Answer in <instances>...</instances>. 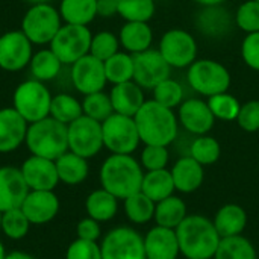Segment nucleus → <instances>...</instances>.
Here are the masks:
<instances>
[{"instance_id":"7","label":"nucleus","mask_w":259,"mask_h":259,"mask_svg":"<svg viewBox=\"0 0 259 259\" xmlns=\"http://www.w3.org/2000/svg\"><path fill=\"white\" fill-rule=\"evenodd\" d=\"M61 26L62 18L59 11L50 3L30 5L21 20L23 33L35 46L50 44Z\"/></svg>"},{"instance_id":"33","label":"nucleus","mask_w":259,"mask_h":259,"mask_svg":"<svg viewBox=\"0 0 259 259\" xmlns=\"http://www.w3.org/2000/svg\"><path fill=\"white\" fill-rule=\"evenodd\" d=\"M253 244L243 235L225 237L220 240L214 259H256Z\"/></svg>"},{"instance_id":"17","label":"nucleus","mask_w":259,"mask_h":259,"mask_svg":"<svg viewBox=\"0 0 259 259\" xmlns=\"http://www.w3.org/2000/svg\"><path fill=\"white\" fill-rule=\"evenodd\" d=\"M20 170L30 191H53L59 182L56 164L47 158L32 155L23 162Z\"/></svg>"},{"instance_id":"44","label":"nucleus","mask_w":259,"mask_h":259,"mask_svg":"<svg viewBox=\"0 0 259 259\" xmlns=\"http://www.w3.org/2000/svg\"><path fill=\"white\" fill-rule=\"evenodd\" d=\"M235 24L246 33L259 32V2L247 0L235 12Z\"/></svg>"},{"instance_id":"1","label":"nucleus","mask_w":259,"mask_h":259,"mask_svg":"<svg viewBox=\"0 0 259 259\" xmlns=\"http://www.w3.org/2000/svg\"><path fill=\"white\" fill-rule=\"evenodd\" d=\"M141 143L146 146H170L178 137L179 120L175 111L161 103L146 100L134 117Z\"/></svg>"},{"instance_id":"49","label":"nucleus","mask_w":259,"mask_h":259,"mask_svg":"<svg viewBox=\"0 0 259 259\" xmlns=\"http://www.w3.org/2000/svg\"><path fill=\"white\" fill-rule=\"evenodd\" d=\"M76 234H77V238L80 240H87V241H97L100 238V225L97 220L91 219V217H87L83 220H80L77 223V228H76Z\"/></svg>"},{"instance_id":"11","label":"nucleus","mask_w":259,"mask_h":259,"mask_svg":"<svg viewBox=\"0 0 259 259\" xmlns=\"http://www.w3.org/2000/svg\"><path fill=\"white\" fill-rule=\"evenodd\" d=\"M158 50L171 68H187L197 59V41L184 29L167 30Z\"/></svg>"},{"instance_id":"9","label":"nucleus","mask_w":259,"mask_h":259,"mask_svg":"<svg viewBox=\"0 0 259 259\" xmlns=\"http://www.w3.org/2000/svg\"><path fill=\"white\" fill-rule=\"evenodd\" d=\"M91 38L93 33L88 26L64 23L49 46L64 65H71L90 53Z\"/></svg>"},{"instance_id":"8","label":"nucleus","mask_w":259,"mask_h":259,"mask_svg":"<svg viewBox=\"0 0 259 259\" xmlns=\"http://www.w3.org/2000/svg\"><path fill=\"white\" fill-rule=\"evenodd\" d=\"M103 147L115 155H132L141 143L134 117L114 112L102 121Z\"/></svg>"},{"instance_id":"34","label":"nucleus","mask_w":259,"mask_h":259,"mask_svg":"<svg viewBox=\"0 0 259 259\" xmlns=\"http://www.w3.org/2000/svg\"><path fill=\"white\" fill-rule=\"evenodd\" d=\"M80 115H83L82 102H79L74 96L67 94V93H59L52 97L50 117H53L55 120L68 126L71 121L77 120Z\"/></svg>"},{"instance_id":"43","label":"nucleus","mask_w":259,"mask_h":259,"mask_svg":"<svg viewBox=\"0 0 259 259\" xmlns=\"http://www.w3.org/2000/svg\"><path fill=\"white\" fill-rule=\"evenodd\" d=\"M120 52V39L117 35H114L109 30H102L93 35L91 46H90V55L100 61L109 59L112 55Z\"/></svg>"},{"instance_id":"42","label":"nucleus","mask_w":259,"mask_h":259,"mask_svg":"<svg viewBox=\"0 0 259 259\" xmlns=\"http://www.w3.org/2000/svg\"><path fill=\"white\" fill-rule=\"evenodd\" d=\"M152 91H153V100L165 108L175 109L179 108L181 103L184 102V88L178 80L171 77L162 80Z\"/></svg>"},{"instance_id":"53","label":"nucleus","mask_w":259,"mask_h":259,"mask_svg":"<svg viewBox=\"0 0 259 259\" xmlns=\"http://www.w3.org/2000/svg\"><path fill=\"white\" fill-rule=\"evenodd\" d=\"M30 5H39V3H50V0H24Z\"/></svg>"},{"instance_id":"21","label":"nucleus","mask_w":259,"mask_h":259,"mask_svg":"<svg viewBox=\"0 0 259 259\" xmlns=\"http://www.w3.org/2000/svg\"><path fill=\"white\" fill-rule=\"evenodd\" d=\"M144 249L147 259H176L181 253L176 231L158 225L144 237Z\"/></svg>"},{"instance_id":"37","label":"nucleus","mask_w":259,"mask_h":259,"mask_svg":"<svg viewBox=\"0 0 259 259\" xmlns=\"http://www.w3.org/2000/svg\"><path fill=\"white\" fill-rule=\"evenodd\" d=\"M222 146L209 135H199L190 147V156L202 165H212L220 159Z\"/></svg>"},{"instance_id":"16","label":"nucleus","mask_w":259,"mask_h":259,"mask_svg":"<svg viewBox=\"0 0 259 259\" xmlns=\"http://www.w3.org/2000/svg\"><path fill=\"white\" fill-rule=\"evenodd\" d=\"M178 120L193 135H206L215 123V117L209 109L208 102L202 99H187L181 103Z\"/></svg>"},{"instance_id":"41","label":"nucleus","mask_w":259,"mask_h":259,"mask_svg":"<svg viewBox=\"0 0 259 259\" xmlns=\"http://www.w3.org/2000/svg\"><path fill=\"white\" fill-rule=\"evenodd\" d=\"M208 105H209V109L214 114L215 120L219 118L223 121H235L238 117L240 108H241L240 102L228 91L222 93V94H215L212 97H208Z\"/></svg>"},{"instance_id":"15","label":"nucleus","mask_w":259,"mask_h":259,"mask_svg":"<svg viewBox=\"0 0 259 259\" xmlns=\"http://www.w3.org/2000/svg\"><path fill=\"white\" fill-rule=\"evenodd\" d=\"M70 77L74 90L83 96L103 91L105 85L108 83L103 61L94 58L90 53L71 64Z\"/></svg>"},{"instance_id":"32","label":"nucleus","mask_w":259,"mask_h":259,"mask_svg":"<svg viewBox=\"0 0 259 259\" xmlns=\"http://www.w3.org/2000/svg\"><path fill=\"white\" fill-rule=\"evenodd\" d=\"M108 82L112 85L134 80V55L127 52H117L103 62Z\"/></svg>"},{"instance_id":"5","label":"nucleus","mask_w":259,"mask_h":259,"mask_svg":"<svg viewBox=\"0 0 259 259\" xmlns=\"http://www.w3.org/2000/svg\"><path fill=\"white\" fill-rule=\"evenodd\" d=\"M52 93L44 82L27 79L21 82L12 96V108L30 124L50 115Z\"/></svg>"},{"instance_id":"22","label":"nucleus","mask_w":259,"mask_h":259,"mask_svg":"<svg viewBox=\"0 0 259 259\" xmlns=\"http://www.w3.org/2000/svg\"><path fill=\"white\" fill-rule=\"evenodd\" d=\"M109 97L114 112L129 117H135V114L146 102L143 88L134 80L114 85L109 93Z\"/></svg>"},{"instance_id":"50","label":"nucleus","mask_w":259,"mask_h":259,"mask_svg":"<svg viewBox=\"0 0 259 259\" xmlns=\"http://www.w3.org/2000/svg\"><path fill=\"white\" fill-rule=\"evenodd\" d=\"M97 15L103 18L118 15V0H97Z\"/></svg>"},{"instance_id":"25","label":"nucleus","mask_w":259,"mask_h":259,"mask_svg":"<svg viewBox=\"0 0 259 259\" xmlns=\"http://www.w3.org/2000/svg\"><path fill=\"white\" fill-rule=\"evenodd\" d=\"M212 223L222 238L241 235L247 226V214L240 205L228 203L217 211Z\"/></svg>"},{"instance_id":"23","label":"nucleus","mask_w":259,"mask_h":259,"mask_svg":"<svg viewBox=\"0 0 259 259\" xmlns=\"http://www.w3.org/2000/svg\"><path fill=\"white\" fill-rule=\"evenodd\" d=\"M170 171L175 182V188L181 193H194L203 184V165L191 156H184L178 159Z\"/></svg>"},{"instance_id":"12","label":"nucleus","mask_w":259,"mask_h":259,"mask_svg":"<svg viewBox=\"0 0 259 259\" xmlns=\"http://www.w3.org/2000/svg\"><path fill=\"white\" fill-rule=\"evenodd\" d=\"M102 259H147L144 238L132 228L120 226L102 241Z\"/></svg>"},{"instance_id":"26","label":"nucleus","mask_w":259,"mask_h":259,"mask_svg":"<svg viewBox=\"0 0 259 259\" xmlns=\"http://www.w3.org/2000/svg\"><path fill=\"white\" fill-rule=\"evenodd\" d=\"M55 164H56L59 182H64L67 185H77L88 178L90 167L87 159L70 150L61 155L55 161Z\"/></svg>"},{"instance_id":"47","label":"nucleus","mask_w":259,"mask_h":259,"mask_svg":"<svg viewBox=\"0 0 259 259\" xmlns=\"http://www.w3.org/2000/svg\"><path fill=\"white\" fill-rule=\"evenodd\" d=\"M235 121L246 132L259 131V100H249L247 103L241 105Z\"/></svg>"},{"instance_id":"29","label":"nucleus","mask_w":259,"mask_h":259,"mask_svg":"<svg viewBox=\"0 0 259 259\" xmlns=\"http://www.w3.org/2000/svg\"><path fill=\"white\" fill-rule=\"evenodd\" d=\"M59 15L67 24L88 26L97 17V0H61Z\"/></svg>"},{"instance_id":"24","label":"nucleus","mask_w":259,"mask_h":259,"mask_svg":"<svg viewBox=\"0 0 259 259\" xmlns=\"http://www.w3.org/2000/svg\"><path fill=\"white\" fill-rule=\"evenodd\" d=\"M120 46L131 55L149 50L153 41V30L146 21H126L118 33Z\"/></svg>"},{"instance_id":"18","label":"nucleus","mask_w":259,"mask_h":259,"mask_svg":"<svg viewBox=\"0 0 259 259\" xmlns=\"http://www.w3.org/2000/svg\"><path fill=\"white\" fill-rule=\"evenodd\" d=\"M29 187L23 178V173L17 167H0V211H9L21 208Z\"/></svg>"},{"instance_id":"55","label":"nucleus","mask_w":259,"mask_h":259,"mask_svg":"<svg viewBox=\"0 0 259 259\" xmlns=\"http://www.w3.org/2000/svg\"><path fill=\"white\" fill-rule=\"evenodd\" d=\"M2 217H3V212L0 211V231H2Z\"/></svg>"},{"instance_id":"51","label":"nucleus","mask_w":259,"mask_h":259,"mask_svg":"<svg viewBox=\"0 0 259 259\" xmlns=\"http://www.w3.org/2000/svg\"><path fill=\"white\" fill-rule=\"evenodd\" d=\"M196 3H199V5H202L203 8L205 6H220V5H223L226 0H194Z\"/></svg>"},{"instance_id":"39","label":"nucleus","mask_w":259,"mask_h":259,"mask_svg":"<svg viewBox=\"0 0 259 259\" xmlns=\"http://www.w3.org/2000/svg\"><path fill=\"white\" fill-rule=\"evenodd\" d=\"M82 109H83V115H87V117H90L93 120H97L100 123L105 121L109 115L114 114L111 97H109V94H106L103 91L83 96Z\"/></svg>"},{"instance_id":"54","label":"nucleus","mask_w":259,"mask_h":259,"mask_svg":"<svg viewBox=\"0 0 259 259\" xmlns=\"http://www.w3.org/2000/svg\"><path fill=\"white\" fill-rule=\"evenodd\" d=\"M6 258V253H5V247H3V243L0 241V259Z\"/></svg>"},{"instance_id":"46","label":"nucleus","mask_w":259,"mask_h":259,"mask_svg":"<svg viewBox=\"0 0 259 259\" xmlns=\"http://www.w3.org/2000/svg\"><path fill=\"white\" fill-rule=\"evenodd\" d=\"M65 259H102V249L97 241L77 238L68 246Z\"/></svg>"},{"instance_id":"40","label":"nucleus","mask_w":259,"mask_h":259,"mask_svg":"<svg viewBox=\"0 0 259 259\" xmlns=\"http://www.w3.org/2000/svg\"><path fill=\"white\" fill-rule=\"evenodd\" d=\"M30 222L21 208H14L3 212L2 217V232L11 240H21L27 235Z\"/></svg>"},{"instance_id":"3","label":"nucleus","mask_w":259,"mask_h":259,"mask_svg":"<svg viewBox=\"0 0 259 259\" xmlns=\"http://www.w3.org/2000/svg\"><path fill=\"white\" fill-rule=\"evenodd\" d=\"M143 167L132 155L112 153L100 167L102 188L114 194L117 199H126L141 191Z\"/></svg>"},{"instance_id":"57","label":"nucleus","mask_w":259,"mask_h":259,"mask_svg":"<svg viewBox=\"0 0 259 259\" xmlns=\"http://www.w3.org/2000/svg\"><path fill=\"white\" fill-rule=\"evenodd\" d=\"M187 259H190V258H187Z\"/></svg>"},{"instance_id":"14","label":"nucleus","mask_w":259,"mask_h":259,"mask_svg":"<svg viewBox=\"0 0 259 259\" xmlns=\"http://www.w3.org/2000/svg\"><path fill=\"white\" fill-rule=\"evenodd\" d=\"M171 67L158 49H149L134 55V82L143 90H153L170 77Z\"/></svg>"},{"instance_id":"30","label":"nucleus","mask_w":259,"mask_h":259,"mask_svg":"<svg viewBox=\"0 0 259 259\" xmlns=\"http://www.w3.org/2000/svg\"><path fill=\"white\" fill-rule=\"evenodd\" d=\"M85 209L88 217L100 222H109L115 217L118 209V199L109 191L100 188L93 191L85 200Z\"/></svg>"},{"instance_id":"2","label":"nucleus","mask_w":259,"mask_h":259,"mask_svg":"<svg viewBox=\"0 0 259 259\" xmlns=\"http://www.w3.org/2000/svg\"><path fill=\"white\" fill-rule=\"evenodd\" d=\"M175 231L181 253L185 258H214L222 237L209 219L203 215H187Z\"/></svg>"},{"instance_id":"56","label":"nucleus","mask_w":259,"mask_h":259,"mask_svg":"<svg viewBox=\"0 0 259 259\" xmlns=\"http://www.w3.org/2000/svg\"><path fill=\"white\" fill-rule=\"evenodd\" d=\"M256 2H259V0H256Z\"/></svg>"},{"instance_id":"20","label":"nucleus","mask_w":259,"mask_h":259,"mask_svg":"<svg viewBox=\"0 0 259 259\" xmlns=\"http://www.w3.org/2000/svg\"><path fill=\"white\" fill-rule=\"evenodd\" d=\"M29 123L14 109H0V153L17 150L26 140Z\"/></svg>"},{"instance_id":"13","label":"nucleus","mask_w":259,"mask_h":259,"mask_svg":"<svg viewBox=\"0 0 259 259\" xmlns=\"http://www.w3.org/2000/svg\"><path fill=\"white\" fill-rule=\"evenodd\" d=\"M32 42L23 30H9L0 35V68L17 73L29 67L33 56Z\"/></svg>"},{"instance_id":"27","label":"nucleus","mask_w":259,"mask_h":259,"mask_svg":"<svg viewBox=\"0 0 259 259\" xmlns=\"http://www.w3.org/2000/svg\"><path fill=\"white\" fill-rule=\"evenodd\" d=\"M62 65L64 64L49 47V49H41L33 53L29 62V71H30L32 79H36L39 82H50L59 76Z\"/></svg>"},{"instance_id":"48","label":"nucleus","mask_w":259,"mask_h":259,"mask_svg":"<svg viewBox=\"0 0 259 259\" xmlns=\"http://www.w3.org/2000/svg\"><path fill=\"white\" fill-rule=\"evenodd\" d=\"M241 58L249 68L259 71V32L246 35L241 42Z\"/></svg>"},{"instance_id":"38","label":"nucleus","mask_w":259,"mask_h":259,"mask_svg":"<svg viewBox=\"0 0 259 259\" xmlns=\"http://www.w3.org/2000/svg\"><path fill=\"white\" fill-rule=\"evenodd\" d=\"M155 0H118V15L124 21H146L153 18Z\"/></svg>"},{"instance_id":"19","label":"nucleus","mask_w":259,"mask_h":259,"mask_svg":"<svg viewBox=\"0 0 259 259\" xmlns=\"http://www.w3.org/2000/svg\"><path fill=\"white\" fill-rule=\"evenodd\" d=\"M21 209L32 225H46L59 212V199L53 191H29Z\"/></svg>"},{"instance_id":"10","label":"nucleus","mask_w":259,"mask_h":259,"mask_svg":"<svg viewBox=\"0 0 259 259\" xmlns=\"http://www.w3.org/2000/svg\"><path fill=\"white\" fill-rule=\"evenodd\" d=\"M68 150L88 159L96 156L103 147L102 123L87 115H80L68 126Z\"/></svg>"},{"instance_id":"4","label":"nucleus","mask_w":259,"mask_h":259,"mask_svg":"<svg viewBox=\"0 0 259 259\" xmlns=\"http://www.w3.org/2000/svg\"><path fill=\"white\" fill-rule=\"evenodd\" d=\"M29 152L35 156L56 161L61 155L68 152V129L67 124L46 117L27 126L24 140Z\"/></svg>"},{"instance_id":"36","label":"nucleus","mask_w":259,"mask_h":259,"mask_svg":"<svg viewBox=\"0 0 259 259\" xmlns=\"http://www.w3.org/2000/svg\"><path fill=\"white\" fill-rule=\"evenodd\" d=\"M231 24V18L226 9L220 6H205L199 17V27L206 35H225Z\"/></svg>"},{"instance_id":"52","label":"nucleus","mask_w":259,"mask_h":259,"mask_svg":"<svg viewBox=\"0 0 259 259\" xmlns=\"http://www.w3.org/2000/svg\"><path fill=\"white\" fill-rule=\"evenodd\" d=\"M5 259H36V258H33V256H32V255H29V253H23V252H12V253L6 255V258Z\"/></svg>"},{"instance_id":"28","label":"nucleus","mask_w":259,"mask_h":259,"mask_svg":"<svg viewBox=\"0 0 259 259\" xmlns=\"http://www.w3.org/2000/svg\"><path fill=\"white\" fill-rule=\"evenodd\" d=\"M175 190L176 188H175V182L171 178V171L167 168L147 171L143 178L141 191L155 203L173 196Z\"/></svg>"},{"instance_id":"6","label":"nucleus","mask_w":259,"mask_h":259,"mask_svg":"<svg viewBox=\"0 0 259 259\" xmlns=\"http://www.w3.org/2000/svg\"><path fill=\"white\" fill-rule=\"evenodd\" d=\"M188 85L205 97L226 93L231 87V73L219 61L196 59L187 71Z\"/></svg>"},{"instance_id":"45","label":"nucleus","mask_w":259,"mask_h":259,"mask_svg":"<svg viewBox=\"0 0 259 259\" xmlns=\"http://www.w3.org/2000/svg\"><path fill=\"white\" fill-rule=\"evenodd\" d=\"M168 149L165 146H146L141 152V167L147 171L162 170L168 164Z\"/></svg>"},{"instance_id":"31","label":"nucleus","mask_w":259,"mask_h":259,"mask_svg":"<svg viewBox=\"0 0 259 259\" xmlns=\"http://www.w3.org/2000/svg\"><path fill=\"white\" fill-rule=\"evenodd\" d=\"M187 215L188 214H187L185 202L176 196H170V197L156 203L153 219H155L158 226L176 229L184 222V219Z\"/></svg>"},{"instance_id":"35","label":"nucleus","mask_w":259,"mask_h":259,"mask_svg":"<svg viewBox=\"0 0 259 259\" xmlns=\"http://www.w3.org/2000/svg\"><path fill=\"white\" fill-rule=\"evenodd\" d=\"M155 206L156 203L143 191H138L124 199V212L127 219L135 225L149 223L155 217Z\"/></svg>"}]
</instances>
